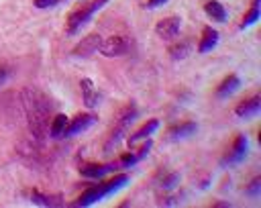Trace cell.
<instances>
[{"label": "cell", "instance_id": "2e32d148", "mask_svg": "<svg viewBox=\"0 0 261 208\" xmlns=\"http://www.w3.org/2000/svg\"><path fill=\"white\" fill-rule=\"evenodd\" d=\"M31 202L37 204V206H49V208H55V206H61V204H63V200H61L59 194L47 196V194H41V192H37V190L31 192Z\"/></svg>", "mask_w": 261, "mask_h": 208}, {"label": "cell", "instance_id": "9a60e30c", "mask_svg": "<svg viewBox=\"0 0 261 208\" xmlns=\"http://www.w3.org/2000/svg\"><path fill=\"white\" fill-rule=\"evenodd\" d=\"M80 88H82V98H84V104H86L88 108H94V106L98 104V92L94 90L92 80L84 77V80L80 82Z\"/></svg>", "mask_w": 261, "mask_h": 208}, {"label": "cell", "instance_id": "ac0fdd59", "mask_svg": "<svg viewBox=\"0 0 261 208\" xmlns=\"http://www.w3.org/2000/svg\"><path fill=\"white\" fill-rule=\"evenodd\" d=\"M114 169H116L114 163H106V165H84V167H80L82 175H86V177H102L104 173H110Z\"/></svg>", "mask_w": 261, "mask_h": 208}, {"label": "cell", "instance_id": "5b68a950", "mask_svg": "<svg viewBox=\"0 0 261 208\" xmlns=\"http://www.w3.org/2000/svg\"><path fill=\"white\" fill-rule=\"evenodd\" d=\"M128 49H130L128 37H124V35H114V37L102 41L98 51H100L104 57H120V55H126Z\"/></svg>", "mask_w": 261, "mask_h": 208}, {"label": "cell", "instance_id": "4316f807", "mask_svg": "<svg viewBox=\"0 0 261 208\" xmlns=\"http://www.w3.org/2000/svg\"><path fill=\"white\" fill-rule=\"evenodd\" d=\"M6 75H8V69H6L4 65H0V86L4 84V80H6Z\"/></svg>", "mask_w": 261, "mask_h": 208}, {"label": "cell", "instance_id": "7a4b0ae2", "mask_svg": "<svg viewBox=\"0 0 261 208\" xmlns=\"http://www.w3.org/2000/svg\"><path fill=\"white\" fill-rule=\"evenodd\" d=\"M126 181H128V175H126V173H118V175H114L112 179H108V181H104V184H98V186L88 188V190L73 202V206H92V204L100 202L102 198H106V196L114 194L116 190H120Z\"/></svg>", "mask_w": 261, "mask_h": 208}, {"label": "cell", "instance_id": "8fae6325", "mask_svg": "<svg viewBox=\"0 0 261 208\" xmlns=\"http://www.w3.org/2000/svg\"><path fill=\"white\" fill-rule=\"evenodd\" d=\"M157 126H159V120H155V118H153V120H149V122H145L139 131H135V133L128 137V145H130V147H135L137 143L147 141V139H149V135H153V131H155Z\"/></svg>", "mask_w": 261, "mask_h": 208}, {"label": "cell", "instance_id": "4fadbf2b", "mask_svg": "<svg viewBox=\"0 0 261 208\" xmlns=\"http://www.w3.org/2000/svg\"><path fill=\"white\" fill-rule=\"evenodd\" d=\"M151 145H153V143L147 139V143H145L141 149H137V153H133V151H130V153H124V155L118 159V165H122V167H130V165H135L137 161H141V159H143V157L149 153Z\"/></svg>", "mask_w": 261, "mask_h": 208}, {"label": "cell", "instance_id": "8992f818", "mask_svg": "<svg viewBox=\"0 0 261 208\" xmlns=\"http://www.w3.org/2000/svg\"><path fill=\"white\" fill-rule=\"evenodd\" d=\"M245 155H247V137L245 135H237L232 145H230V149L226 151V155L222 157L220 163L222 165H234L241 159H245Z\"/></svg>", "mask_w": 261, "mask_h": 208}, {"label": "cell", "instance_id": "603a6c76", "mask_svg": "<svg viewBox=\"0 0 261 208\" xmlns=\"http://www.w3.org/2000/svg\"><path fill=\"white\" fill-rule=\"evenodd\" d=\"M177 181H179V175L173 171V173H167V175L161 179V184H159V186H161L163 190H171V188H173Z\"/></svg>", "mask_w": 261, "mask_h": 208}, {"label": "cell", "instance_id": "44dd1931", "mask_svg": "<svg viewBox=\"0 0 261 208\" xmlns=\"http://www.w3.org/2000/svg\"><path fill=\"white\" fill-rule=\"evenodd\" d=\"M257 18H259V0H251V8H249V12L243 16V20H241V29L251 27Z\"/></svg>", "mask_w": 261, "mask_h": 208}, {"label": "cell", "instance_id": "d4e9b609", "mask_svg": "<svg viewBox=\"0 0 261 208\" xmlns=\"http://www.w3.org/2000/svg\"><path fill=\"white\" fill-rule=\"evenodd\" d=\"M57 0H35V6L37 8H49V6H55Z\"/></svg>", "mask_w": 261, "mask_h": 208}, {"label": "cell", "instance_id": "6da1fadb", "mask_svg": "<svg viewBox=\"0 0 261 208\" xmlns=\"http://www.w3.org/2000/svg\"><path fill=\"white\" fill-rule=\"evenodd\" d=\"M20 96H22V108H24L29 133L33 135L35 141H43L47 137V131H49L53 102L39 88H24Z\"/></svg>", "mask_w": 261, "mask_h": 208}, {"label": "cell", "instance_id": "30bf717a", "mask_svg": "<svg viewBox=\"0 0 261 208\" xmlns=\"http://www.w3.org/2000/svg\"><path fill=\"white\" fill-rule=\"evenodd\" d=\"M259 110H261V96H253V98H249V100H243V102L234 108V114H237L239 118H249V116L259 114Z\"/></svg>", "mask_w": 261, "mask_h": 208}, {"label": "cell", "instance_id": "d6986e66", "mask_svg": "<svg viewBox=\"0 0 261 208\" xmlns=\"http://www.w3.org/2000/svg\"><path fill=\"white\" fill-rule=\"evenodd\" d=\"M204 10H206V14H208L212 20L222 22V20L226 18V10H224V6H222L220 2H216V0L206 2V4H204Z\"/></svg>", "mask_w": 261, "mask_h": 208}, {"label": "cell", "instance_id": "ba28073f", "mask_svg": "<svg viewBox=\"0 0 261 208\" xmlns=\"http://www.w3.org/2000/svg\"><path fill=\"white\" fill-rule=\"evenodd\" d=\"M94 122H96V116H94V114H80V116H75L71 122H67V128H65V133H63V137L80 135V133L88 131Z\"/></svg>", "mask_w": 261, "mask_h": 208}, {"label": "cell", "instance_id": "5bb4252c", "mask_svg": "<svg viewBox=\"0 0 261 208\" xmlns=\"http://www.w3.org/2000/svg\"><path fill=\"white\" fill-rule=\"evenodd\" d=\"M216 43H218V33H216L212 27H204L202 39H200V43H198V51H200V53H206V51L214 49Z\"/></svg>", "mask_w": 261, "mask_h": 208}, {"label": "cell", "instance_id": "277c9868", "mask_svg": "<svg viewBox=\"0 0 261 208\" xmlns=\"http://www.w3.org/2000/svg\"><path fill=\"white\" fill-rule=\"evenodd\" d=\"M106 2H108V0H90V2H86V4H82V6H77V8H73V10L69 12V16H67V33L73 35V33H75L84 22H88V18H90L98 8H102Z\"/></svg>", "mask_w": 261, "mask_h": 208}, {"label": "cell", "instance_id": "484cf974", "mask_svg": "<svg viewBox=\"0 0 261 208\" xmlns=\"http://www.w3.org/2000/svg\"><path fill=\"white\" fill-rule=\"evenodd\" d=\"M167 0H147V6L149 8H157V6H161V4H165Z\"/></svg>", "mask_w": 261, "mask_h": 208}, {"label": "cell", "instance_id": "7402d4cb", "mask_svg": "<svg viewBox=\"0 0 261 208\" xmlns=\"http://www.w3.org/2000/svg\"><path fill=\"white\" fill-rule=\"evenodd\" d=\"M259 192H261V177H255V179L245 188V194L251 196V198H257Z\"/></svg>", "mask_w": 261, "mask_h": 208}, {"label": "cell", "instance_id": "e0dca14e", "mask_svg": "<svg viewBox=\"0 0 261 208\" xmlns=\"http://www.w3.org/2000/svg\"><path fill=\"white\" fill-rule=\"evenodd\" d=\"M67 122H69V118L65 116V114H55L53 118H51V122H49V135L53 137V139H59V137H63V133H65V128H67Z\"/></svg>", "mask_w": 261, "mask_h": 208}, {"label": "cell", "instance_id": "cb8c5ba5", "mask_svg": "<svg viewBox=\"0 0 261 208\" xmlns=\"http://www.w3.org/2000/svg\"><path fill=\"white\" fill-rule=\"evenodd\" d=\"M169 53H171V57H173V59H181V57H186V53H188V43L173 45V47L169 49Z\"/></svg>", "mask_w": 261, "mask_h": 208}, {"label": "cell", "instance_id": "9c48e42d", "mask_svg": "<svg viewBox=\"0 0 261 208\" xmlns=\"http://www.w3.org/2000/svg\"><path fill=\"white\" fill-rule=\"evenodd\" d=\"M179 16H169V18H163L155 24V33L161 37V39H173L177 33H179Z\"/></svg>", "mask_w": 261, "mask_h": 208}, {"label": "cell", "instance_id": "7c38bea8", "mask_svg": "<svg viewBox=\"0 0 261 208\" xmlns=\"http://www.w3.org/2000/svg\"><path fill=\"white\" fill-rule=\"evenodd\" d=\"M239 86H241L239 75L230 73V75H226V77L222 80V84L216 88V96H218V98H228L230 94H234V92L239 90Z\"/></svg>", "mask_w": 261, "mask_h": 208}, {"label": "cell", "instance_id": "3957f363", "mask_svg": "<svg viewBox=\"0 0 261 208\" xmlns=\"http://www.w3.org/2000/svg\"><path fill=\"white\" fill-rule=\"evenodd\" d=\"M137 118V106L135 104H128V106H124L122 110H120V114H118V118H116V122H114V128L110 131V135H108V139H106V143H104V153H112V149L120 143V139L126 135V131H128V126H130V122Z\"/></svg>", "mask_w": 261, "mask_h": 208}, {"label": "cell", "instance_id": "ffe728a7", "mask_svg": "<svg viewBox=\"0 0 261 208\" xmlns=\"http://www.w3.org/2000/svg\"><path fill=\"white\" fill-rule=\"evenodd\" d=\"M196 122H181V124H177V126H173V128H169V139H184V137H190V135H194L196 133Z\"/></svg>", "mask_w": 261, "mask_h": 208}, {"label": "cell", "instance_id": "52a82bcc", "mask_svg": "<svg viewBox=\"0 0 261 208\" xmlns=\"http://www.w3.org/2000/svg\"><path fill=\"white\" fill-rule=\"evenodd\" d=\"M100 43H102V37L96 35V33H92V35L84 37V39L73 47L71 53L77 55V57H88V55H92V53H96V51L100 49Z\"/></svg>", "mask_w": 261, "mask_h": 208}]
</instances>
